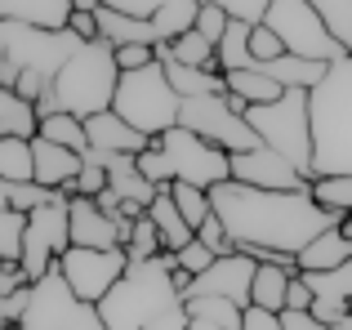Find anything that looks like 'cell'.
Returning a JSON list of instances; mask_svg holds the SVG:
<instances>
[{"instance_id": "obj_1", "label": "cell", "mask_w": 352, "mask_h": 330, "mask_svg": "<svg viewBox=\"0 0 352 330\" xmlns=\"http://www.w3.org/2000/svg\"><path fill=\"white\" fill-rule=\"evenodd\" d=\"M210 210L223 219L236 250L290 254V259H299V250H308L321 232L344 223V214H330L312 201V183L299 192H267L228 179L210 192Z\"/></svg>"}, {"instance_id": "obj_2", "label": "cell", "mask_w": 352, "mask_h": 330, "mask_svg": "<svg viewBox=\"0 0 352 330\" xmlns=\"http://www.w3.org/2000/svg\"><path fill=\"white\" fill-rule=\"evenodd\" d=\"M312 116V179L352 174V54L326 67V80L308 94Z\"/></svg>"}, {"instance_id": "obj_3", "label": "cell", "mask_w": 352, "mask_h": 330, "mask_svg": "<svg viewBox=\"0 0 352 330\" xmlns=\"http://www.w3.org/2000/svg\"><path fill=\"white\" fill-rule=\"evenodd\" d=\"M174 254H161V259L147 263H129L125 277L112 286V295L98 304V317H103L107 330H147L152 322L170 317L174 308H183V290L174 281Z\"/></svg>"}, {"instance_id": "obj_4", "label": "cell", "mask_w": 352, "mask_h": 330, "mask_svg": "<svg viewBox=\"0 0 352 330\" xmlns=\"http://www.w3.org/2000/svg\"><path fill=\"white\" fill-rule=\"evenodd\" d=\"M116 85H120V67H116V45L107 41H89L80 45V54H72V63L54 76L50 94L36 103V112H67L76 121H89L98 112H112L116 103Z\"/></svg>"}, {"instance_id": "obj_5", "label": "cell", "mask_w": 352, "mask_h": 330, "mask_svg": "<svg viewBox=\"0 0 352 330\" xmlns=\"http://www.w3.org/2000/svg\"><path fill=\"white\" fill-rule=\"evenodd\" d=\"M112 112L125 125H134L138 134H147V139H161V134H170L174 125H179L183 98L174 94L161 58L147 63V67H138V72H120Z\"/></svg>"}, {"instance_id": "obj_6", "label": "cell", "mask_w": 352, "mask_h": 330, "mask_svg": "<svg viewBox=\"0 0 352 330\" xmlns=\"http://www.w3.org/2000/svg\"><path fill=\"white\" fill-rule=\"evenodd\" d=\"M250 130L258 134V143L272 152H281L294 170H303L312 179V116H308V89H285L276 103L267 107H245Z\"/></svg>"}, {"instance_id": "obj_7", "label": "cell", "mask_w": 352, "mask_h": 330, "mask_svg": "<svg viewBox=\"0 0 352 330\" xmlns=\"http://www.w3.org/2000/svg\"><path fill=\"white\" fill-rule=\"evenodd\" d=\"M67 210H72V197H67V192H58L50 206H41V210L27 214L18 263H23V272L32 281L50 277V272L58 268V259L72 250V214H67Z\"/></svg>"}, {"instance_id": "obj_8", "label": "cell", "mask_w": 352, "mask_h": 330, "mask_svg": "<svg viewBox=\"0 0 352 330\" xmlns=\"http://www.w3.org/2000/svg\"><path fill=\"white\" fill-rule=\"evenodd\" d=\"M263 27H272L281 36L285 54H299V58H312V63H335L344 58V45L326 32L321 14L308 5V0H272Z\"/></svg>"}, {"instance_id": "obj_9", "label": "cell", "mask_w": 352, "mask_h": 330, "mask_svg": "<svg viewBox=\"0 0 352 330\" xmlns=\"http://www.w3.org/2000/svg\"><path fill=\"white\" fill-rule=\"evenodd\" d=\"M179 125H183V130H192V134H201V139H210L214 148H223L228 157L258 148V134L250 130L245 112H241L228 94L188 98V103H183V112H179Z\"/></svg>"}, {"instance_id": "obj_10", "label": "cell", "mask_w": 352, "mask_h": 330, "mask_svg": "<svg viewBox=\"0 0 352 330\" xmlns=\"http://www.w3.org/2000/svg\"><path fill=\"white\" fill-rule=\"evenodd\" d=\"M156 143H161V152L174 165V183H192V188L214 192L219 183L232 179V157H228L223 148H214L210 139L183 130V125H174V130L161 134Z\"/></svg>"}, {"instance_id": "obj_11", "label": "cell", "mask_w": 352, "mask_h": 330, "mask_svg": "<svg viewBox=\"0 0 352 330\" xmlns=\"http://www.w3.org/2000/svg\"><path fill=\"white\" fill-rule=\"evenodd\" d=\"M125 268H129L125 250H85V245H72L58 259V272L76 290V299L80 304H94V308L112 295V286L125 277Z\"/></svg>"}, {"instance_id": "obj_12", "label": "cell", "mask_w": 352, "mask_h": 330, "mask_svg": "<svg viewBox=\"0 0 352 330\" xmlns=\"http://www.w3.org/2000/svg\"><path fill=\"white\" fill-rule=\"evenodd\" d=\"M89 308L94 304H80L76 290L67 286V277L54 268L50 277L32 281L27 313H23V322H18V330H80V322L89 317Z\"/></svg>"}, {"instance_id": "obj_13", "label": "cell", "mask_w": 352, "mask_h": 330, "mask_svg": "<svg viewBox=\"0 0 352 330\" xmlns=\"http://www.w3.org/2000/svg\"><path fill=\"white\" fill-rule=\"evenodd\" d=\"M254 272H258V263L250 259L245 250L219 254L214 268H206L201 277L188 281L183 299H228V304H236V308H250V295H254Z\"/></svg>"}, {"instance_id": "obj_14", "label": "cell", "mask_w": 352, "mask_h": 330, "mask_svg": "<svg viewBox=\"0 0 352 330\" xmlns=\"http://www.w3.org/2000/svg\"><path fill=\"white\" fill-rule=\"evenodd\" d=\"M232 179L245 183V188H267V192H299V188L312 183L303 170H294L281 152L263 148V143H258L254 152H236L232 157Z\"/></svg>"}, {"instance_id": "obj_15", "label": "cell", "mask_w": 352, "mask_h": 330, "mask_svg": "<svg viewBox=\"0 0 352 330\" xmlns=\"http://www.w3.org/2000/svg\"><path fill=\"white\" fill-rule=\"evenodd\" d=\"M67 214H72V245H85V250H125L129 228H134V219H112L107 210H98L94 197H76Z\"/></svg>"}, {"instance_id": "obj_16", "label": "cell", "mask_w": 352, "mask_h": 330, "mask_svg": "<svg viewBox=\"0 0 352 330\" xmlns=\"http://www.w3.org/2000/svg\"><path fill=\"white\" fill-rule=\"evenodd\" d=\"M85 134H89V148L94 152H120V157H143L156 139L138 134L134 125H125L116 112H98L85 121Z\"/></svg>"}, {"instance_id": "obj_17", "label": "cell", "mask_w": 352, "mask_h": 330, "mask_svg": "<svg viewBox=\"0 0 352 330\" xmlns=\"http://www.w3.org/2000/svg\"><path fill=\"white\" fill-rule=\"evenodd\" d=\"M32 152H36V183H41V188L63 192V188H72V183L80 179V165H85L80 152L58 148V143H50V139H36Z\"/></svg>"}, {"instance_id": "obj_18", "label": "cell", "mask_w": 352, "mask_h": 330, "mask_svg": "<svg viewBox=\"0 0 352 330\" xmlns=\"http://www.w3.org/2000/svg\"><path fill=\"white\" fill-rule=\"evenodd\" d=\"M294 277H299V259H290V254L258 263L250 304H254V308H267V313H285V295H290V281Z\"/></svg>"}, {"instance_id": "obj_19", "label": "cell", "mask_w": 352, "mask_h": 330, "mask_svg": "<svg viewBox=\"0 0 352 330\" xmlns=\"http://www.w3.org/2000/svg\"><path fill=\"white\" fill-rule=\"evenodd\" d=\"M0 18L45 32H67L72 23V0H0Z\"/></svg>"}, {"instance_id": "obj_20", "label": "cell", "mask_w": 352, "mask_h": 330, "mask_svg": "<svg viewBox=\"0 0 352 330\" xmlns=\"http://www.w3.org/2000/svg\"><path fill=\"white\" fill-rule=\"evenodd\" d=\"M147 219L156 223V232H161V245H165V254H179L183 245H192L197 241V228L183 219V210L174 206V197H170V188H161L156 192V201L147 206Z\"/></svg>"}, {"instance_id": "obj_21", "label": "cell", "mask_w": 352, "mask_h": 330, "mask_svg": "<svg viewBox=\"0 0 352 330\" xmlns=\"http://www.w3.org/2000/svg\"><path fill=\"white\" fill-rule=\"evenodd\" d=\"M98 41L116 45V50H125V45H147V50H156L161 45V36H156V27L147 23V18H129V14H116V9H98Z\"/></svg>"}, {"instance_id": "obj_22", "label": "cell", "mask_w": 352, "mask_h": 330, "mask_svg": "<svg viewBox=\"0 0 352 330\" xmlns=\"http://www.w3.org/2000/svg\"><path fill=\"white\" fill-rule=\"evenodd\" d=\"M344 263H352V241L344 236V228H330L308 250H299V277H308V272H335Z\"/></svg>"}, {"instance_id": "obj_23", "label": "cell", "mask_w": 352, "mask_h": 330, "mask_svg": "<svg viewBox=\"0 0 352 330\" xmlns=\"http://www.w3.org/2000/svg\"><path fill=\"white\" fill-rule=\"evenodd\" d=\"M0 139H41V112L18 89L0 85Z\"/></svg>"}, {"instance_id": "obj_24", "label": "cell", "mask_w": 352, "mask_h": 330, "mask_svg": "<svg viewBox=\"0 0 352 330\" xmlns=\"http://www.w3.org/2000/svg\"><path fill=\"white\" fill-rule=\"evenodd\" d=\"M228 80V98L245 112V107H267V103H276V98L285 94L281 85H276L267 72H258V67H250V72H232V76H223Z\"/></svg>"}, {"instance_id": "obj_25", "label": "cell", "mask_w": 352, "mask_h": 330, "mask_svg": "<svg viewBox=\"0 0 352 330\" xmlns=\"http://www.w3.org/2000/svg\"><path fill=\"white\" fill-rule=\"evenodd\" d=\"M165 76H170L174 94L188 103V98H214V94H228V80L223 72L214 67H183V63H165Z\"/></svg>"}, {"instance_id": "obj_26", "label": "cell", "mask_w": 352, "mask_h": 330, "mask_svg": "<svg viewBox=\"0 0 352 330\" xmlns=\"http://www.w3.org/2000/svg\"><path fill=\"white\" fill-rule=\"evenodd\" d=\"M326 67L330 63H312V58H299V54H281L276 63H263L258 72H267L281 89H308L312 94V89L326 80Z\"/></svg>"}, {"instance_id": "obj_27", "label": "cell", "mask_w": 352, "mask_h": 330, "mask_svg": "<svg viewBox=\"0 0 352 330\" xmlns=\"http://www.w3.org/2000/svg\"><path fill=\"white\" fill-rule=\"evenodd\" d=\"M250 32H254L250 23H241V18H232V23H228V32H223V41L214 45V67L223 72V76H232V72H250V67H258V63H254V54H250Z\"/></svg>"}, {"instance_id": "obj_28", "label": "cell", "mask_w": 352, "mask_h": 330, "mask_svg": "<svg viewBox=\"0 0 352 330\" xmlns=\"http://www.w3.org/2000/svg\"><path fill=\"white\" fill-rule=\"evenodd\" d=\"M156 58H161V63H183V67H214V45H210L197 27H192V32L179 36V41L156 45Z\"/></svg>"}, {"instance_id": "obj_29", "label": "cell", "mask_w": 352, "mask_h": 330, "mask_svg": "<svg viewBox=\"0 0 352 330\" xmlns=\"http://www.w3.org/2000/svg\"><path fill=\"white\" fill-rule=\"evenodd\" d=\"M32 143L27 139H0V179L5 183H36V152H32Z\"/></svg>"}, {"instance_id": "obj_30", "label": "cell", "mask_w": 352, "mask_h": 330, "mask_svg": "<svg viewBox=\"0 0 352 330\" xmlns=\"http://www.w3.org/2000/svg\"><path fill=\"white\" fill-rule=\"evenodd\" d=\"M197 14H201V0H170V5L161 9V14L152 18L156 36H161V45L179 41V36H188L192 27H197Z\"/></svg>"}, {"instance_id": "obj_31", "label": "cell", "mask_w": 352, "mask_h": 330, "mask_svg": "<svg viewBox=\"0 0 352 330\" xmlns=\"http://www.w3.org/2000/svg\"><path fill=\"white\" fill-rule=\"evenodd\" d=\"M41 139L58 143V148H72V152H80V157L89 152L85 121H76V116H67V112H50V116H41Z\"/></svg>"}, {"instance_id": "obj_32", "label": "cell", "mask_w": 352, "mask_h": 330, "mask_svg": "<svg viewBox=\"0 0 352 330\" xmlns=\"http://www.w3.org/2000/svg\"><path fill=\"white\" fill-rule=\"evenodd\" d=\"M183 313L192 322H206V326H219V330H241V313L245 308L228 304V299H183Z\"/></svg>"}, {"instance_id": "obj_33", "label": "cell", "mask_w": 352, "mask_h": 330, "mask_svg": "<svg viewBox=\"0 0 352 330\" xmlns=\"http://www.w3.org/2000/svg\"><path fill=\"white\" fill-rule=\"evenodd\" d=\"M312 201L330 214H352V174H339V179H312Z\"/></svg>"}, {"instance_id": "obj_34", "label": "cell", "mask_w": 352, "mask_h": 330, "mask_svg": "<svg viewBox=\"0 0 352 330\" xmlns=\"http://www.w3.org/2000/svg\"><path fill=\"white\" fill-rule=\"evenodd\" d=\"M308 5L321 14L326 32L344 45V54H352V0H308Z\"/></svg>"}, {"instance_id": "obj_35", "label": "cell", "mask_w": 352, "mask_h": 330, "mask_svg": "<svg viewBox=\"0 0 352 330\" xmlns=\"http://www.w3.org/2000/svg\"><path fill=\"white\" fill-rule=\"evenodd\" d=\"M125 254L129 263H147V259H161L165 245H161V232H156L152 219H134V228H129V241H125Z\"/></svg>"}, {"instance_id": "obj_36", "label": "cell", "mask_w": 352, "mask_h": 330, "mask_svg": "<svg viewBox=\"0 0 352 330\" xmlns=\"http://www.w3.org/2000/svg\"><path fill=\"white\" fill-rule=\"evenodd\" d=\"M214 259H219V254L210 250L201 236H197L192 245H183V250L174 254V263H179V268H174V281H179V290H188V281H192V277H201L206 268H214Z\"/></svg>"}, {"instance_id": "obj_37", "label": "cell", "mask_w": 352, "mask_h": 330, "mask_svg": "<svg viewBox=\"0 0 352 330\" xmlns=\"http://www.w3.org/2000/svg\"><path fill=\"white\" fill-rule=\"evenodd\" d=\"M170 197H174V206L183 210V219H188L192 228H201L214 210H210V192L206 188H192V183H170Z\"/></svg>"}, {"instance_id": "obj_38", "label": "cell", "mask_w": 352, "mask_h": 330, "mask_svg": "<svg viewBox=\"0 0 352 330\" xmlns=\"http://www.w3.org/2000/svg\"><path fill=\"white\" fill-rule=\"evenodd\" d=\"M138 174H143L152 188H170V183H174V165H170V157L161 152V143H152V148L138 157Z\"/></svg>"}, {"instance_id": "obj_39", "label": "cell", "mask_w": 352, "mask_h": 330, "mask_svg": "<svg viewBox=\"0 0 352 330\" xmlns=\"http://www.w3.org/2000/svg\"><path fill=\"white\" fill-rule=\"evenodd\" d=\"M23 228H27L23 214L0 210V259H18V250H23Z\"/></svg>"}, {"instance_id": "obj_40", "label": "cell", "mask_w": 352, "mask_h": 330, "mask_svg": "<svg viewBox=\"0 0 352 330\" xmlns=\"http://www.w3.org/2000/svg\"><path fill=\"white\" fill-rule=\"evenodd\" d=\"M250 54H254V63L263 67V63H276L285 54V45H281V36L272 32V27H263L258 23L254 32H250Z\"/></svg>"}, {"instance_id": "obj_41", "label": "cell", "mask_w": 352, "mask_h": 330, "mask_svg": "<svg viewBox=\"0 0 352 330\" xmlns=\"http://www.w3.org/2000/svg\"><path fill=\"white\" fill-rule=\"evenodd\" d=\"M228 23H232V18H228V9H223V5H201V14H197V32L206 36L210 45H219V41H223Z\"/></svg>"}, {"instance_id": "obj_42", "label": "cell", "mask_w": 352, "mask_h": 330, "mask_svg": "<svg viewBox=\"0 0 352 330\" xmlns=\"http://www.w3.org/2000/svg\"><path fill=\"white\" fill-rule=\"evenodd\" d=\"M107 188V170L98 165L94 152H85V165H80V179H76V197H98Z\"/></svg>"}, {"instance_id": "obj_43", "label": "cell", "mask_w": 352, "mask_h": 330, "mask_svg": "<svg viewBox=\"0 0 352 330\" xmlns=\"http://www.w3.org/2000/svg\"><path fill=\"white\" fill-rule=\"evenodd\" d=\"M219 5L228 9V18H241V23L258 27L267 18V9H272V0H219Z\"/></svg>"}, {"instance_id": "obj_44", "label": "cell", "mask_w": 352, "mask_h": 330, "mask_svg": "<svg viewBox=\"0 0 352 330\" xmlns=\"http://www.w3.org/2000/svg\"><path fill=\"white\" fill-rule=\"evenodd\" d=\"M197 236H201V241H206L214 254H232V250H236V245H232V236H228V228H223V219H219V214H210L206 223L197 228Z\"/></svg>"}, {"instance_id": "obj_45", "label": "cell", "mask_w": 352, "mask_h": 330, "mask_svg": "<svg viewBox=\"0 0 352 330\" xmlns=\"http://www.w3.org/2000/svg\"><path fill=\"white\" fill-rule=\"evenodd\" d=\"M27 286H32V277L23 272V263L18 259H0V299L18 295V290H27Z\"/></svg>"}, {"instance_id": "obj_46", "label": "cell", "mask_w": 352, "mask_h": 330, "mask_svg": "<svg viewBox=\"0 0 352 330\" xmlns=\"http://www.w3.org/2000/svg\"><path fill=\"white\" fill-rule=\"evenodd\" d=\"M107 9H116V14H129V18H147V23H152L156 14H161L165 5H170V0H103Z\"/></svg>"}, {"instance_id": "obj_47", "label": "cell", "mask_w": 352, "mask_h": 330, "mask_svg": "<svg viewBox=\"0 0 352 330\" xmlns=\"http://www.w3.org/2000/svg\"><path fill=\"white\" fill-rule=\"evenodd\" d=\"M147 63H156V50H147V45H125V50H116L120 72H138V67H147Z\"/></svg>"}, {"instance_id": "obj_48", "label": "cell", "mask_w": 352, "mask_h": 330, "mask_svg": "<svg viewBox=\"0 0 352 330\" xmlns=\"http://www.w3.org/2000/svg\"><path fill=\"white\" fill-rule=\"evenodd\" d=\"M241 330H281V313H267V308L250 304L245 313H241Z\"/></svg>"}, {"instance_id": "obj_49", "label": "cell", "mask_w": 352, "mask_h": 330, "mask_svg": "<svg viewBox=\"0 0 352 330\" xmlns=\"http://www.w3.org/2000/svg\"><path fill=\"white\" fill-rule=\"evenodd\" d=\"M285 313H312V286L303 277L290 281V295H285Z\"/></svg>"}, {"instance_id": "obj_50", "label": "cell", "mask_w": 352, "mask_h": 330, "mask_svg": "<svg viewBox=\"0 0 352 330\" xmlns=\"http://www.w3.org/2000/svg\"><path fill=\"white\" fill-rule=\"evenodd\" d=\"M67 32L72 36H80V41H98V14H72V23H67Z\"/></svg>"}, {"instance_id": "obj_51", "label": "cell", "mask_w": 352, "mask_h": 330, "mask_svg": "<svg viewBox=\"0 0 352 330\" xmlns=\"http://www.w3.org/2000/svg\"><path fill=\"white\" fill-rule=\"evenodd\" d=\"M281 330H330V326L317 322L312 313H281Z\"/></svg>"}, {"instance_id": "obj_52", "label": "cell", "mask_w": 352, "mask_h": 330, "mask_svg": "<svg viewBox=\"0 0 352 330\" xmlns=\"http://www.w3.org/2000/svg\"><path fill=\"white\" fill-rule=\"evenodd\" d=\"M147 330H192V317L183 313V308H174L170 317H161V322H152Z\"/></svg>"}, {"instance_id": "obj_53", "label": "cell", "mask_w": 352, "mask_h": 330, "mask_svg": "<svg viewBox=\"0 0 352 330\" xmlns=\"http://www.w3.org/2000/svg\"><path fill=\"white\" fill-rule=\"evenodd\" d=\"M103 0H72V14H98Z\"/></svg>"}, {"instance_id": "obj_54", "label": "cell", "mask_w": 352, "mask_h": 330, "mask_svg": "<svg viewBox=\"0 0 352 330\" xmlns=\"http://www.w3.org/2000/svg\"><path fill=\"white\" fill-rule=\"evenodd\" d=\"M9 188H14V183H5V179H0V210H9Z\"/></svg>"}, {"instance_id": "obj_55", "label": "cell", "mask_w": 352, "mask_h": 330, "mask_svg": "<svg viewBox=\"0 0 352 330\" xmlns=\"http://www.w3.org/2000/svg\"><path fill=\"white\" fill-rule=\"evenodd\" d=\"M339 228H344V236L352 241V214H348V219H344V223H339Z\"/></svg>"}, {"instance_id": "obj_56", "label": "cell", "mask_w": 352, "mask_h": 330, "mask_svg": "<svg viewBox=\"0 0 352 330\" xmlns=\"http://www.w3.org/2000/svg\"><path fill=\"white\" fill-rule=\"evenodd\" d=\"M192 330H219V326H206V322H192Z\"/></svg>"}, {"instance_id": "obj_57", "label": "cell", "mask_w": 352, "mask_h": 330, "mask_svg": "<svg viewBox=\"0 0 352 330\" xmlns=\"http://www.w3.org/2000/svg\"><path fill=\"white\" fill-rule=\"evenodd\" d=\"M201 5H219V0H201Z\"/></svg>"}, {"instance_id": "obj_58", "label": "cell", "mask_w": 352, "mask_h": 330, "mask_svg": "<svg viewBox=\"0 0 352 330\" xmlns=\"http://www.w3.org/2000/svg\"><path fill=\"white\" fill-rule=\"evenodd\" d=\"M5 330H18V326H5Z\"/></svg>"}]
</instances>
